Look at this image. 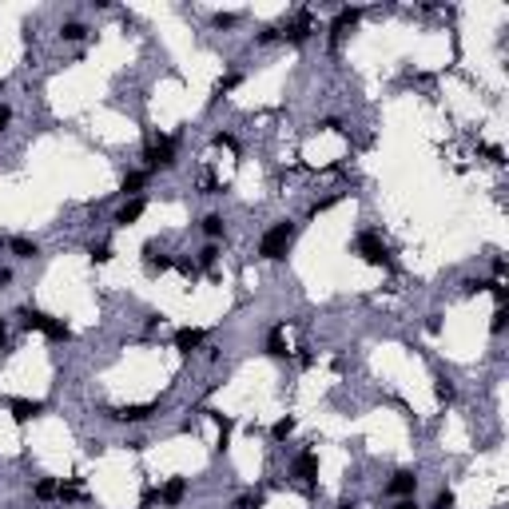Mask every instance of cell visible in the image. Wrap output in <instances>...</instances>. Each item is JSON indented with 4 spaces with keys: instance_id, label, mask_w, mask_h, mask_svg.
Segmentation results:
<instances>
[{
    "instance_id": "1",
    "label": "cell",
    "mask_w": 509,
    "mask_h": 509,
    "mask_svg": "<svg viewBox=\"0 0 509 509\" xmlns=\"http://www.w3.org/2000/svg\"><path fill=\"white\" fill-rule=\"evenodd\" d=\"M16 319H20V326H25L28 335L36 330V335H44L48 342H72V326L64 323V319H56V314L32 307V302H25V307L16 311Z\"/></svg>"
},
{
    "instance_id": "2",
    "label": "cell",
    "mask_w": 509,
    "mask_h": 509,
    "mask_svg": "<svg viewBox=\"0 0 509 509\" xmlns=\"http://www.w3.org/2000/svg\"><path fill=\"white\" fill-rule=\"evenodd\" d=\"M295 231L298 227L291 223V219L271 223L267 231H263V239H259V259H271V263L286 259V251H291V243H295Z\"/></svg>"
},
{
    "instance_id": "3",
    "label": "cell",
    "mask_w": 509,
    "mask_h": 509,
    "mask_svg": "<svg viewBox=\"0 0 509 509\" xmlns=\"http://www.w3.org/2000/svg\"><path fill=\"white\" fill-rule=\"evenodd\" d=\"M175 167V139L172 136H160L155 144L144 148V172L155 175V172H172Z\"/></svg>"
},
{
    "instance_id": "4",
    "label": "cell",
    "mask_w": 509,
    "mask_h": 509,
    "mask_svg": "<svg viewBox=\"0 0 509 509\" xmlns=\"http://www.w3.org/2000/svg\"><path fill=\"white\" fill-rule=\"evenodd\" d=\"M279 32H283L286 44H295V48H302L307 40L319 32V20H314V13H307V8H298L295 20H286V25H279Z\"/></svg>"
},
{
    "instance_id": "5",
    "label": "cell",
    "mask_w": 509,
    "mask_h": 509,
    "mask_svg": "<svg viewBox=\"0 0 509 509\" xmlns=\"http://www.w3.org/2000/svg\"><path fill=\"white\" fill-rule=\"evenodd\" d=\"M358 20H362V8H338L335 20H330V28H326V44L338 52V48H342V40L354 32V25H358Z\"/></svg>"
},
{
    "instance_id": "6",
    "label": "cell",
    "mask_w": 509,
    "mask_h": 509,
    "mask_svg": "<svg viewBox=\"0 0 509 509\" xmlns=\"http://www.w3.org/2000/svg\"><path fill=\"white\" fill-rule=\"evenodd\" d=\"M354 255H358L362 263H370V267H386L390 263V251H386V243L374 231H362L358 239H354Z\"/></svg>"
},
{
    "instance_id": "7",
    "label": "cell",
    "mask_w": 509,
    "mask_h": 509,
    "mask_svg": "<svg viewBox=\"0 0 509 509\" xmlns=\"http://www.w3.org/2000/svg\"><path fill=\"white\" fill-rule=\"evenodd\" d=\"M163 410V402L155 398V402H144V406H120V410H108L104 418L108 422H124V426H139V422H148L151 414H160Z\"/></svg>"
},
{
    "instance_id": "8",
    "label": "cell",
    "mask_w": 509,
    "mask_h": 509,
    "mask_svg": "<svg viewBox=\"0 0 509 509\" xmlns=\"http://www.w3.org/2000/svg\"><path fill=\"white\" fill-rule=\"evenodd\" d=\"M291 477H295V482H302V489H307V494H314V477H319V454H314V449H302V454L291 461Z\"/></svg>"
},
{
    "instance_id": "9",
    "label": "cell",
    "mask_w": 509,
    "mask_h": 509,
    "mask_svg": "<svg viewBox=\"0 0 509 509\" xmlns=\"http://www.w3.org/2000/svg\"><path fill=\"white\" fill-rule=\"evenodd\" d=\"M418 485H422V477H418V470H410V466H402V470L390 473V482H386V494L390 497H414L418 494Z\"/></svg>"
},
{
    "instance_id": "10",
    "label": "cell",
    "mask_w": 509,
    "mask_h": 509,
    "mask_svg": "<svg viewBox=\"0 0 509 509\" xmlns=\"http://www.w3.org/2000/svg\"><path fill=\"white\" fill-rule=\"evenodd\" d=\"M4 406H8V414H13V422H20V426L48 410V402H36V398H8Z\"/></svg>"
},
{
    "instance_id": "11",
    "label": "cell",
    "mask_w": 509,
    "mask_h": 509,
    "mask_svg": "<svg viewBox=\"0 0 509 509\" xmlns=\"http://www.w3.org/2000/svg\"><path fill=\"white\" fill-rule=\"evenodd\" d=\"M172 342H175V350H179L183 358H191L195 350H203V342H207V330H199V326H179Z\"/></svg>"
},
{
    "instance_id": "12",
    "label": "cell",
    "mask_w": 509,
    "mask_h": 509,
    "mask_svg": "<svg viewBox=\"0 0 509 509\" xmlns=\"http://www.w3.org/2000/svg\"><path fill=\"white\" fill-rule=\"evenodd\" d=\"M144 211H148V199H144V195H139V199H124V203L116 207L112 223L116 227H136L139 219H144Z\"/></svg>"
},
{
    "instance_id": "13",
    "label": "cell",
    "mask_w": 509,
    "mask_h": 509,
    "mask_svg": "<svg viewBox=\"0 0 509 509\" xmlns=\"http://www.w3.org/2000/svg\"><path fill=\"white\" fill-rule=\"evenodd\" d=\"M187 489H191V482H187V477H167V482L160 485V505H167V509L183 505Z\"/></svg>"
},
{
    "instance_id": "14",
    "label": "cell",
    "mask_w": 509,
    "mask_h": 509,
    "mask_svg": "<svg viewBox=\"0 0 509 509\" xmlns=\"http://www.w3.org/2000/svg\"><path fill=\"white\" fill-rule=\"evenodd\" d=\"M175 259L172 255H163L160 243H144V271L148 274H163V271H172Z\"/></svg>"
},
{
    "instance_id": "15",
    "label": "cell",
    "mask_w": 509,
    "mask_h": 509,
    "mask_svg": "<svg viewBox=\"0 0 509 509\" xmlns=\"http://www.w3.org/2000/svg\"><path fill=\"white\" fill-rule=\"evenodd\" d=\"M4 251H13L20 263H32L40 255V243H36V239H28V235H8V247H4Z\"/></svg>"
},
{
    "instance_id": "16",
    "label": "cell",
    "mask_w": 509,
    "mask_h": 509,
    "mask_svg": "<svg viewBox=\"0 0 509 509\" xmlns=\"http://www.w3.org/2000/svg\"><path fill=\"white\" fill-rule=\"evenodd\" d=\"M267 354H271V358H279V362L291 358V347H286V326L283 323L271 326V335H267Z\"/></svg>"
},
{
    "instance_id": "17",
    "label": "cell",
    "mask_w": 509,
    "mask_h": 509,
    "mask_svg": "<svg viewBox=\"0 0 509 509\" xmlns=\"http://www.w3.org/2000/svg\"><path fill=\"white\" fill-rule=\"evenodd\" d=\"M199 231L207 235V243H219V239L227 235V219L219 211H207L203 219H199Z\"/></svg>"
},
{
    "instance_id": "18",
    "label": "cell",
    "mask_w": 509,
    "mask_h": 509,
    "mask_svg": "<svg viewBox=\"0 0 509 509\" xmlns=\"http://www.w3.org/2000/svg\"><path fill=\"white\" fill-rule=\"evenodd\" d=\"M151 183V175L148 172H127L124 179H120V195L124 199H139V191Z\"/></svg>"
},
{
    "instance_id": "19",
    "label": "cell",
    "mask_w": 509,
    "mask_h": 509,
    "mask_svg": "<svg viewBox=\"0 0 509 509\" xmlns=\"http://www.w3.org/2000/svg\"><path fill=\"white\" fill-rule=\"evenodd\" d=\"M56 501H60V505H84L88 494H84V485H80V482H60V489H56Z\"/></svg>"
},
{
    "instance_id": "20",
    "label": "cell",
    "mask_w": 509,
    "mask_h": 509,
    "mask_svg": "<svg viewBox=\"0 0 509 509\" xmlns=\"http://www.w3.org/2000/svg\"><path fill=\"white\" fill-rule=\"evenodd\" d=\"M88 32H92V28H88L84 20H64L56 36H60V44H80V40H88Z\"/></svg>"
},
{
    "instance_id": "21",
    "label": "cell",
    "mask_w": 509,
    "mask_h": 509,
    "mask_svg": "<svg viewBox=\"0 0 509 509\" xmlns=\"http://www.w3.org/2000/svg\"><path fill=\"white\" fill-rule=\"evenodd\" d=\"M215 418V426H219V442H215V449L223 454L227 446H231V434H235V418H227V414H219V410H207Z\"/></svg>"
},
{
    "instance_id": "22",
    "label": "cell",
    "mask_w": 509,
    "mask_h": 509,
    "mask_svg": "<svg viewBox=\"0 0 509 509\" xmlns=\"http://www.w3.org/2000/svg\"><path fill=\"white\" fill-rule=\"evenodd\" d=\"M112 243H108V239H92V243H88V259L92 263H99V267H104V263H112Z\"/></svg>"
},
{
    "instance_id": "23",
    "label": "cell",
    "mask_w": 509,
    "mask_h": 509,
    "mask_svg": "<svg viewBox=\"0 0 509 509\" xmlns=\"http://www.w3.org/2000/svg\"><path fill=\"white\" fill-rule=\"evenodd\" d=\"M215 263H219V243H203L195 255V267L199 271H215Z\"/></svg>"
},
{
    "instance_id": "24",
    "label": "cell",
    "mask_w": 509,
    "mask_h": 509,
    "mask_svg": "<svg viewBox=\"0 0 509 509\" xmlns=\"http://www.w3.org/2000/svg\"><path fill=\"white\" fill-rule=\"evenodd\" d=\"M239 84H243V72H239V68H231L227 76H219V80H215V99H223L227 92H235Z\"/></svg>"
},
{
    "instance_id": "25",
    "label": "cell",
    "mask_w": 509,
    "mask_h": 509,
    "mask_svg": "<svg viewBox=\"0 0 509 509\" xmlns=\"http://www.w3.org/2000/svg\"><path fill=\"white\" fill-rule=\"evenodd\" d=\"M56 489H60V482H56V477H36V485H32L36 501H56Z\"/></svg>"
},
{
    "instance_id": "26",
    "label": "cell",
    "mask_w": 509,
    "mask_h": 509,
    "mask_svg": "<svg viewBox=\"0 0 509 509\" xmlns=\"http://www.w3.org/2000/svg\"><path fill=\"white\" fill-rule=\"evenodd\" d=\"M434 394H438V402H446V406H449V402L458 398V386L449 382L446 374H438V382H434Z\"/></svg>"
},
{
    "instance_id": "27",
    "label": "cell",
    "mask_w": 509,
    "mask_h": 509,
    "mask_svg": "<svg viewBox=\"0 0 509 509\" xmlns=\"http://www.w3.org/2000/svg\"><path fill=\"white\" fill-rule=\"evenodd\" d=\"M291 434H295V418H291V414H283V418L271 426V442H286Z\"/></svg>"
},
{
    "instance_id": "28",
    "label": "cell",
    "mask_w": 509,
    "mask_h": 509,
    "mask_svg": "<svg viewBox=\"0 0 509 509\" xmlns=\"http://www.w3.org/2000/svg\"><path fill=\"white\" fill-rule=\"evenodd\" d=\"M338 199H342V195H338V191H335V195H323V199H314L311 207H307V219H319V215H326V211H330V207H335V203H338Z\"/></svg>"
},
{
    "instance_id": "29",
    "label": "cell",
    "mask_w": 509,
    "mask_h": 509,
    "mask_svg": "<svg viewBox=\"0 0 509 509\" xmlns=\"http://www.w3.org/2000/svg\"><path fill=\"white\" fill-rule=\"evenodd\" d=\"M279 40H283V32H279V25H267L259 32V36H255V44H259V48H271V44H279Z\"/></svg>"
},
{
    "instance_id": "30",
    "label": "cell",
    "mask_w": 509,
    "mask_h": 509,
    "mask_svg": "<svg viewBox=\"0 0 509 509\" xmlns=\"http://www.w3.org/2000/svg\"><path fill=\"white\" fill-rule=\"evenodd\" d=\"M505 326H509V307H497V311L489 314V330H494V335H505Z\"/></svg>"
},
{
    "instance_id": "31",
    "label": "cell",
    "mask_w": 509,
    "mask_h": 509,
    "mask_svg": "<svg viewBox=\"0 0 509 509\" xmlns=\"http://www.w3.org/2000/svg\"><path fill=\"white\" fill-rule=\"evenodd\" d=\"M172 271H179L183 279H191V283H195L199 274H203V271L195 267V259H175V267H172Z\"/></svg>"
},
{
    "instance_id": "32",
    "label": "cell",
    "mask_w": 509,
    "mask_h": 509,
    "mask_svg": "<svg viewBox=\"0 0 509 509\" xmlns=\"http://www.w3.org/2000/svg\"><path fill=\"white\" fill-rule=\"evenodd\" d=\"M263 505V497L255 494V489H251V494H239L235 501H231V509H259Z\"/></svg>"
},
{
    "instance_id": "33",
    "label": "cell",
    "mask_w": 509,
    "mask_h": 509,
    "mask_svg": "<svg viewBox=\"0 0 509 509\" xmlns=\"http://www.w3.org/2000/svg\"><path fill=\"white\" fill-rule=\"evenodd\" d=\"M211 25L215 28H239V25H243V16H239V13H215Z\"/></svg>"
},
{
    "instance_id": "34",
    "label": "cell",
    "mask_w": 509,
    "mask_h": 509,
    "mask_svg": "<svg viewBox=\"0 0 509 509\" xmlns=\"http://www.w3.org/2000/svg\"><path fill=\"white\" fill-rule=\"evenodd\" d=\"M454 505H458L454 489H438V497H434V505H430V509H454Z\"/></svg>"
},
{
    "instance_id": "35",
    "label": "cell",
    "mask_w": 509,
    "mask_h": 509,
    "mask_svg": "<svg viewBox=\"0 0 509 509\" xmlns=\"http://www.w3.org/2000/svg\"><path fill=\"white\" fill-rule=\"evenodd\" d=\"M151 505H160V489H155V485H148L144 497H139V509H151Z\"/></svg>"
},
{
    "instance_id": "36",
    "label": "cell",
    "mask_w": 509,
    "mask_h": 509,
    "mask_svg": "<svg viewBox=\"0 0 509 509\" xmlns=\"http://www.w3.org/2000/svg\"><path fill=\"white\" fill-rule=\"evenodd\" d=\"M215 148H227V151H239V139L231 136V132H219L215 136Z\"/></svg>"
},
{
    "instance_id": "37",
    "label": "cell",
    "mask_w": 509,
    "mask_h": 509,
    "mask_svg": "<svg viewBox=\"0 0 509 509\" xmlns=\"http://www.w3.org/2000/svg\"><path fill=\"white\" fill-rule=\"evenodd\" d=\"M485 155H489V163H497V167H501V163H505V151H501V148H497V144H485Z\"/></svg>"
},
{
    "instance_id": "38",
    "label": "cell",
    "mask_w": 509,
    "mask_h": 509,
    "mask_svg": "<svg viewBox=\"0 0 509 509\" xmlns=\"http://www.w3.org/2000/svg\"><path fill=\"white\" fill-rule=\"evenodd\" d=\"M199 187H203V195H223V183H219V179H211V175H207Z\"/></svg>"
},
{
    "instance_id": "39",
    "label": "cell",
    "mask_w": 509,
    "mask_h": 509,
    "mask_svg": "<svg viewBox=\"0 0 509 509\" xmlns=\"http://www.w3.org/2000/svg\"><path fill=\"white\" fill-rule=\"evenodd\" d=\"M13 283H16V271L13 267H0V291H8Z\"/></svg>"
},
{
    "instance_id": "40",
    "label": "cell",
    "mask_w": 509,
    "mask_h": 509,
    "mask_svg": "<svg viewBox=\"0 0 509 509\" xmlns=\"http://www.w3.org/2000/svg\"><path fill=\"white\" fill-rule=\"evenodd\" d=\"M8 124H13V108H8V104H0V136L8 132Z\"/></svg>"
},
{
    "instance_id": "41",
    "label": "cell",
    "mask_w": 509,
    "mask_h": 509,
    "mask_svg": "<svg viewBox=\"0 0 509 509\" xmlns=\"http://www.w3.org/2000/svg\"><path fill=\"white\" fill-rule=\"evenodd\" d=\"M461 286H466V295H482V291H485V279H466Z\"/></svg>"
},
{
    "instance_id": "42",
    "label": "cell",
    "mask_w": 509,
    "mask_h": 509,
    "mask_svg": "<svg viewBox=\"0 0 509 509\" xmlns=\"http://www.w3.org/2000/svg\"><path fill=\"white\" fill-rule=\"evenodd\" d=\"M124 446L132 449V454H144V449H148V438H127Z\"/></svg>"
},
{
    "instance_id": "43",
    "label": "cell",
    "mask_w": 509,
    "mask_h": 509,
    "mask_svg": "<svg viewBox=\"0 0 509 509\" xmlns=\"http://www.w3.org/2000/svg\"><path fill=\"white\" fill-rule=\"evenodd\" d=\"M426 330L438 335V330H442V314H426Z\"/></svg>"
},
{
    "instance_id": "44",
    "label": "cell",
    "mask_w": 509,
    "mask_h": 509,
    "mask_svg": "<svg viewBox=\"0 0 509 509\" xmlns=\"http://www.w3.org/2000/svg\"><path fill=\"white\" fill-rule=\"evenodd\" d=\"M501 274H505V259H501V255H494V279H501Z\"/></svg>"
},
{
    "instance_id": "45",
    "label": "cell",
    "mask_w": 509,
    "mask_h": 509,
    "mask_svg": "<svg viewBox=\"0 0 509 509\" xmlns=\"http://www.w3.org/2000/svg\"><path fill=\"white\" fill-rule=\"evenodd\" d=\"M394 509H422V505H418V501H414V497H402V501H398Z\"/></svg>"
},
{
    "instance_id": "46",
    "label": "cell",
    "mask_w": 509,
    "mask_h": 509,
    "mask_svg": "<svg viewBox=\"0 0 509 509\" xmlns=\"http://www.w3.org/2000/svg\"><path fill=\"white\" fill-rule=\"evenodd\" d=\"M4 342H8V319H0V350H4Z\"/></svg>"
},
{
    "instance_id": "47",
    "label": "cell",
    "mask_w": 509,
    "mask_h": 509,
    "mask_svg": "<svg viewBox=\"0 0 509 509\" xmlns=\"http://www.w3.org/2000/svg\"><path fill=\"white\" fill-rule=\"evenodd\" d=\"M335 509H358V501H354V497H347V501H338Z\"/></svg>"
},
{
    "instance_id": "48",
    "label": "cell",
    "mask_w": 509,
    "mask_h": 509,
    "mask_svg": "<svg viewBox=\"0 0 509 509\" xmlns=\"http://www.w3.org/2000/svg\"><path fill=\"white\" fill-rule=\"evenodd\" d=\"M0 92H4V80H0Z\"/></svg>"
},
{
    "instance_id": "49",
    "label": "cell",
    "mask_w": 509,
    "mask_h": 509,
    "mask_svg": "<svg viewBox=\"0 0 509 509\" xmlns=\"http://www.w3.org/2000/svg\"><path fill=\"white\" fill-rule=\"evenodd\" d=\"M8 509H16V505H8Z\"/></svg>"
}]
</instances>
